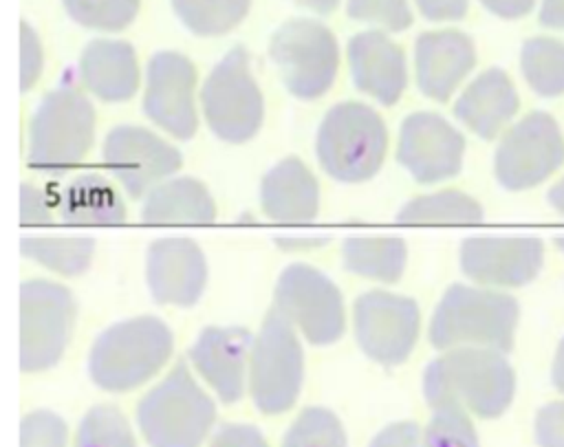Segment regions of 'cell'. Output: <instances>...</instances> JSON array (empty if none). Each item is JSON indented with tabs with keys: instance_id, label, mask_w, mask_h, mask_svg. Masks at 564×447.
Here are the masks:
<instances>
[{
	"instance_id": "cell-1",
	"label": "cell",
	"mask_w": 564,
	"mask_h": 447,
	"mask_svg": "<svg viewBox=\"0 0 564 447\" xmlns=\"http://www.w3.org/2000/svg\"><path fill=\"white\" fill-rule=\"evenodd\" d=\"M516 394V372L505 352L494 348L460 346L443 350L423 372L427 405L456 401L480 418L505 414Z\"/></svg>"
},
{
	"instance_id": "cell-2",
	"label": "cell",
	"mask_w": 564,
	"mask_h": 447,
	"mask_svg": "<svg viewBox=\"0 0 564 447\" xmlns=\"http://www.w3.org/2000/svg\"><path fill=\"white\" fill-rule=\"evenodd\" d=\"M518 319L513 295L480 284H452L432 313L427 337L436 350L478 346L509 352Z\"/></svg>"
},
{
	"instance_id": "cell-3",
	"label": "cell",
	"mask_w": 564,
	"mask_h": 447,
	"mask_svg": "<svg viewBox=\"0 0 564 447\" xmlns=\"http://www.w3.org/2000/svg\"><path fill=\"white\" fill-rule=\"evenodd\" d=\"M174 335L170 326L141 315L101 330L88 352V374L106 392H128L150 381L172 357Z\"/></svg>"
},
{
	"instance_id": "cell-4",
	"label": "cell",
	"mask_w": 564,
	"mask_h": 447,
	"mask_svg": "<svg viewBox=\"0 0 564 447\" xmlns=\"http://www.w3.org/2000/svg\"><path fill=\"white\" fill-rule=\"evenodd\" d=\"M216 421V405L189 368L178 361L137 405V425L150 447H200Z\"/></svg>"
},
{
	"instance_id": "cell-5",
	"label": "cell",
	"mask_w": 564,
	"mask_h": 447,
	"mask_svg": "<svg viewBox=\"0 0 564 447\" xmlns=\"http://www.w3.org/2000/svg\"><path fill=\"white\" fill-rule=\"evenodd\" d=\"M322 170L341 183L372 178L388 154V128L381 115L361 101L335 103L315 137Z\"/></svg>"
},
{
	"instance_id": "cell-6",
	"label": "cell",
	"mask_w": 564,
	"mask_h": 447,
	"mask_svg": "<svg viewBox=\"0 0 564 447\" xmlns=\"http://www.w3.org/2000/svg\"><path fill=\"white\" fill-rule=\"evenodd\" d=\"M95 108L82 90H48L29 121V165L44 174L77 167L95 141Z\"/></svg>"
},
{
	"instance_id": "cell-7",
	"label": "cell",
	"mask_w": 564,
	"mask_h": 447,
	"mask_svg": "<svg viewBox=\"0 0 564 447\" xmlns=\"http://www.w3.org/2000/svg\"><path fill=\"white\" fill-rule=\"evenodd\" d=\"M198 101L207 128L220 141L245 143L258 134L264 121V97L242 46H234L212 68Z\"/></svg>"
},
{
	"instance_id": "cell-8",
	"label": "cell",
	"mask_w": 564,
	"mask_h": 447,
	"mask_svg": "<svg viewBox=\"0 0 564 447\" xmlns=\"http://www.w3.org/2000/svg\"><path fill=\"white\" fill-rule=\"evenodd\" d=\"M304 381V350L297 330L275 308L267 313L249 355V394L262 414L293 407Z\"/></svg>"
},
{
	"instance_id": "cell-9",
	"label": "cell",
	"mask_w": 564,
	"mask_h": 447,
	"mask_svg": "<svg viewBox=\"0 0 564 447\" xmlns=\"http://www.w3.org/2000/svg\"><path fill=\"white\" fill-rule=\"evenodd\" d=\"M284 88L304 101L326 95L337 77L339 48L330 29L313 18L284 22L269 42Z\"/></svg>"
},
{
	"instance_id": "cell-10",
	"label": "cell",
	"mask_w": 564,
	"mask_h": 447,
	"mask_svg": "<svg viewBox=\"0 0 564 447\" xmlns=\"http://www.w3.org/2000/svg\"><path fill=\"white\" fill-rule=\"evenodd\" d=\"M273 308L313 346L335 344L346 330L341 291L326 273L304 262H293L280 273Z\"/></svg>"
},
{
	"instance_id": "cell-11",
	"label": "cell",
	"mask_w": 564,
	"mask_h": 447,
	"mask_svg": "<svg viewBox=\"0 0 564 447\" xmlns=\"http://www.w3.org/2000/svg\"><path fill=\"white\" fill-rule=\"evenodd\" d=\"M73 293L51 280H26L20 286V368L42 372L53 368L73 332Z\"/></svg>"
},
{
	"instance_id": "cell-12",
	"label": "cell",
	"mask_w": 564,
	"mask_h": 447,
	"mask_svg": "<svg viewBox=\"0 0 564 447\" xmlns=\"http://www.w3.org/2000/svg\"><path fill=\"white\" fill-rule=\"evenodd\" d=\"M562 163L564 137L557 121L544 110H533L502 132L494 174L505 189L522 192L544 183Z\"/></svg>"
},
{
	"instance_id": "cell-13",
	"label": "cell",
	"mask_w": 564,
	"mask_h": 447,
	"mask_svg": "<svg viewBox=\"0 0 564 447\" xmlns=\"http://www.w3.org/2000/svg\"><path fill=\"white\" fill-rule=\"evenodd\" d=\"M352 328L366 357L381 366L403 363L421 332L419 304L390 291H366L355 299Z\"/></svg>"
},
{
	"instance_id": "cell-14",
	"label": "cell",
	"mask_w": 564,
	"mask_h": 447,
	"mask_svg": "<svg viewBox=\"0 0 564 447\" xmlns=\"http://www.w3.org/2000/svg\"><path fill=\"white\" fill-rule=\"evenodd\" d=\"M106 170L132 198H141L159 183L172 178L183 156L178 148L143 126H117L101 145Z\"/></svg>"
},
{
	"instance_id": "cell-15",
	"label": "cell",
	"mask_w": 564,
	"mask_h": 447,
	"mask_svg": "<svg viewBox=\"0 0 564 447\" xmlns=\"http://www.w3.org/2000/svg\"><path fill=\"white\" fill-rule=\"evenodd\" d=\"M143 115L174 139L187 141L198 128L196 68L174 51H159L145 66Z\"/></svg>"
},
{
	"instance_id": "cell-16",
	"label": "cell",
	"mask_w": 564,
	"mask_h": 447,
	"mask_svg": "<svg viewBox=\"0 0 564 447\" xmlns=\"http://www.w3.org/2000/svg\"><path fill=\"white\" fill-rule=\"evenodd\" d=\"M465 137L438 112L419 110L399 128L397 161L421 185L454 178L463 167Z\"/></svg>"
},
{
	"instance_id": "cell-17",
	"label": "cell",
	"mask_w": 564,
	"mask_h": 447,
	"mask_svg": "<svg viewBox=\"0 0 564 447\" xmlns=\"http://www.w3.org/2000/svg\"><path fill=\"white\" fill-rule=\"evenodd\" d=\"M458 262L480 286L516 288L538 277L544 244L538 236H471L463 240Z\"/></svg>"
},
{
	"instance_id": "cell-18",
	"label": "cell",
	"mask_w": 564,
	"mask_h": 447,
	"mask_svg": "<svg viewBox=\"0 0 564 447\" xmlns=\"http://www.w3.org/2000/svg\"><path fill=\"white\" fill-rule=\"evenodd\" d=\"M145 280L154 302L192 306L200 299L207 284L205 253L192 238H159L145 253Z\"/></svg>"
},
{
	"instance_id": "cell-19",
	"label": "cell",
	"mask_w": 564,
	"mask_h": 447,
	"mask_svg": "<svg viewBox=\"0 0 564 447\" xmlns=\"http://www.w3.org/2000/svg\"><path fill=\"white\" fill-rule=\"evenodd\" d=\"M253 337L242 326H207L189 348V361L223 403L242 399Z\"/></svg>"
},
{
	"instance_id": "cell-20",
	"label": "cell",
	"mask_w": 564,
	"mask_h": 447,
	"mask_svg": "<svg viewBox=\"0 0 564 447\" xmlns=\"http://www.w3.org/2000/svg\"><path fill=\"white\" fill-rule=\"evenodd\" d=\"M476 66V46L469 35L443 29L425 31L414 44V75L419 90L434 99L447 101Z\"/></svg>"
},
{
	"instance_id": "cell-21",
	"label": "cell",
	"mask_w": 564,
	"mask_h": 447,
	"mask_svg": "<svg viewBox=\"0 0 564 447\" xmlns=\"http://www.w3.org/2000/svg\"><path fill=\"white\" fill-rule=\"evenodd\" d=\"M348 66L352 84L381 106L397 103L408 86L405 53L383 31L350 37Z\"/></svg>"
},
{
	"instance_id": "cell-22",
	"label": "cell",
	"mask_w": 564,
	"mask_h": 447,
	"mask_svg": "<svg viewBox=\"0 0 564 447\" xmlns=\"http://www.w3.org/2000/svg\"><path fill=\"white\" fill-rule=\"evenodd\" d=\"M520 108L518 90L502 68H487L476 75L454 101V117L476 137L496 139Z\"/></svg>"
},
{
	"instance_id": "cell-23",
	"label": "cell",
	"mask_w": 564,
	"mask_h": 447,
	"mask_svg": "<svg viewBox=\"0 0 564 447\" xmlns=\"http://www.w3.org/2000/svg\"><path fill=\"white\" fill-rule=\"evenodd\" d=\"M79 79L101 101L119 103L137 95L141 70L137 53L126 40H93L79 55Z\"/></svg>"
},
{
	"instance_id": "cell-24",
	"label": "cell",
	"mask_w": 564,
	"mask_h": 447,
	"mask_svg": "<svg viewBox=\"0 0 564 447\" xmlns=\"http://www.w3.org/2000/svg\"><path fill=\"white\" fill-rule=\"evenodd\" d=\"M260 207L275 222H308L319 211V185L304 161L286 156L260 183Z\"/></svg>"
},
{
	"instance_id": "cell-25",
	"label": "cell",
	"mask_w": 564,
	"mask_h": 447,
	"mask_svg": "<svg viewBox=\"0 0 564 447\" xmlns=\"http://www.w3.org/2000/svg\"><path fill=\"white\" fill-rule=\"evenodd\" d=\"M216 218L209 189L192 176H172L143 196L141 220L154 225H205Z\"/></svg>"
},
{
	"instance_id": "cell-26",
	"label": "cell",
	"mask_w": 564,
	"mask_h": 447,
	"mask_svg": "<svg viewBox=\"0 0 564 447\" xmlns=\"http://www.w3.org/2000/svg\"><path fill=\"white\" fill-rule=\"evenodd\" d=\"M57 209L66 222L77 225H115L126 220V203L117 187L93 172L73 178L64 187Z\"/></svg>"
},
{
	"instance_id": "cell-27",
	"label": "cell",
	"mask_w": 564,
	"mask_h": 447,
	"mask_svg": "<svg viewBox=\"0 0 564 447\" xmlns=\"http://www.w3.org/2000/svg\"><path fill=\"white\" fill-rule=\"evenodd\" d=\"M341 262L346 271L392 284L408 262V249L399 236H350L341 244Z\"/></svg>"
},
{
	"instance_id": "cell-28",
	"label": "cell",
	"mask_w": 564,
	"mask_h": 447,
	"mask_svg": "<svg viewBox=\"0 0 564 447\" xmlns=\"http://www.w3.org/2000/svg\"><path fill=\"white\" fill-rule=\"evenodd\" d=\"M485 218L482 205L465 192L443 189L434 194H423L408 200L399 214V222L410 225H460L480 222Z\"/></svg>"
},
{
	"instance_id": "cell-29",
	"label": "cell",
	"mask_w": 564,
	"mask_h": 447,
	"mask_svg": "<svg viewBox=\"0 0 564 447\" xmlns=\"http://www.w3.org/2000/svg\"><path fill=\"white\" fill-rule=\"evenodd\" d=\"M24 258L59 275H79L90 266L95 240L88 236H29L22 238Z\"/></svg>"
},
{
	"instance_id": "cell-30",
	"label": "cell",
	"mask_w": 564,
	"mask_h": 447,
	"mask_svg": "<svg viewBox=\"0 0 564 447\" xmlns=\"http://www.w3.org/2000/svg\"><path fill=\"white\" fill-rule=\"evenodd\" d=\"M520 70L540 97L564 95V42L546 35L529 37L520 48Z\"/></svg>"
},
{
	"instance_id": "cell-31",
	"label": "cell",
	"mask_w": 564,
	"mask_h": 447,
	"mask_svg": "<svg viewBox=\"0 0 564 447\" xmlns=\"http://www.w3.org/2000/svg\"><path fill=\"white\" fill-rule=\"evenodd\" d=\"M251 0H172L176 18L203 37L223 35L245 20Z\"/></svg>"
},
{
	"instance_id": "cell-32",
	"label": "cell",
	"mask_w": 564,
	"mask_h": 447,
	"mask_svg": "<svg viewBox=\"0 0 564 447\" xmlns=\"http://www.w3.org/2000/svg\"><path fill=\"white\" fill-rule=\"evenodd\" d=\"M421 447H480L469 412L456 401L432 405V418L423 429Z\"/></svg>"
},
{
	"instance_id": "cell-33",
	"label": "cell",
	"mask_w": 564,
	"mask_h": 447,
	"mask_svg": "<svg viewBox=\"0 0 564 447\" xmlns=\"http://www.w3.org/2000/svg\"><path fill=\"white\" fill-rule=\"evenodd\" d=\"M280 447H348L341 421L326 407H304Z\"/></svg>"
},
{
	"instance_id": "cell-34",
	"label": "cell",
	"mask_w": 564,
	"mask_h": 447,
	"mask_svg": "<svg viewBox=\"0 0 564 447\" xmlns=\"http://www.w3.org/2000/svg\"><path fill=\"white\" fill-rule=\"evenodd\" d=\"M73 447H137V440L117 407L95 405L79 421Z\"/></svg>"
},
{
	"instance_id": "cell-35",
	"label": "cell",
	"mask_w": 564,
	"mask_h": 447,
	"mask_svg": "<svg viewBox=\"0 0 564 447\" xmlns=\"http://www.w3.org/2000/svg\"><path fill=\"white\" fill-rule=\"evenodd\" d=\"M66 13L95 31H121L139 11L141 0H62Z\"/></svg>"
},
{
	"instance_id": "cell-36",
	"label": "cell",
	"mask_w": 564,
	"mask_h": 447,
	"mask_svg": "<svg viewBox=\"0 0 564 447\" xmlns=\"http://www.w3.org/2000/svg\"><path fill=\"white\" fill-rule=\"evenodd\" d=\"M348 18L377 24L388 31H403L412 24L408 0H348Z\"/></svg>"
},
{
	"instance_id": "cell-37",
	"label": "cell",
	"mask_w": 564,
	"mask_h": 447,
	"mask_svg": "<svg viewBox=\"0 0 564 447\" xmlns=\"http://www.w3.org/2000/svg\"><path fill=\"white\" fill-rule=\"evenodd\" d=\"M68 427L64 418L48 410H35L22 418L20 447H66Z\"/></svg>"
},
{
	"instance_id": "cell-38",
	"label": "cell",
	"mask_w": 564,
	"mask_h": 447,
	"mask_svg": "<svg viewBox=\"0 0 564 447\" xmlns=\"http://www.w3.org/2000/svg\"><path fill=\"white\" fill-rule=\"evenodd\" d=\"M44 66V53L37 33L22 22L20 31V90L26 92L40 79Z\"/></svg>"
},
{
	"instance_id": "cell-39",
	"label": "cell",
	"mask_w": 564,
	"mask_h": 447,
	"mask_svg": "<svg viewBox=\"0 0 564 447\" xmlns=\"http://www.w3.org/2000/svg\"><path fill=\"white\" fill-rule=\"evenodd\" d=\"M533 432L538 447H564V401L542 405L535 414Z\"/></svg>"
},
{
	"instance_id": "cell-40",
	"label": "cell",
	"mask_w": 564,
	"mask_h": 447,
	"mask_svg": "<svg viewBox=\"0 0 564 447\" xmlns=\"http://www.w3.org/2000/svg\"><path fill=\"white\" fill-rule=\"evenodd\" d=\"M55 198L46 194L42 187L22 183L20 187V220L22 225H40L53 218Z\"/></svg>"
},
{
	"instance_id": "cell-41",
	"label": "cell",
	"mask_w": 564,
	"mask_h": 447,
	"mask_svg": "<svg viewBox=\"0 0 564 447\" xmlns=\"http://www.w3.org/2000/svg\"><path fill=\"white\" fill-rule=\"evenodd\" d=\"M207 447H269L262 432L253 425L229 423L223 425Z\"/></svg>"
},
{
	"instance_id": "cell-42",
	"label": "cell",
	"mask_w": 564,
	"mask_h": 447,
	"mask_svg": "<svg viewBox=\"0 0 564 447\" xmlns=\"http://www.w3.org/2000/svg\"><path fill=\"white\" fill-rule=\"evenodd\" d=\"M368 447H421V429L414 421H399L383 427Z\"/></svg>"
},
{
	"instance_id": "cell-43",
	"label": "cell",
	"mask_w": 564,
	"mask_h": 447,
	"mask_svg": "<svg viewBox=\"0 0 564 447\" xmlns=\"http://www.w3.org/2000/svg\"><path fill=\"white\" fill-rule=\"evenodd\" d=\"M419 11L434 22L460 20L467 13L469 0H416Z\"/></svg>"
},
{
	"instance_id": "cell-44",
	"label": "cell",
	"mask_w": 564,
	"mask_h": 447,
	"mask_svg": "<svg viewBox=\"0 0 564 447\" xmlns=\"http://www.w3.org/2000/svg\"><path fill=\"white\" fill-rule=\"evenodd\" d=\"M480 2L487 11H491L498 18H505V20L522 18L535 4V0H480Z\"/></svg>"
},
{
	"instance_id": "cell-45",
	"label": "cell",
	"mask_w": 564,
	"mask_h": 447,
	"mask_svg": "<svg viewBox=\"0 0 564 447\" xmlns=\"http://www.w3.org/2000/svg\"><path fill=\"white\" fill-rule=\"evenodd\" d=\"M540 24L546 29H564V0H542Z\"/></svg>"
},
{
	"instance_id": "cell-46",
	"label": "cell",
	"mask_w": 564,
	"mask_h": 447,
	"mask_svg": "<svg viewBox=\"0 0 564 447\" xmlns=\"http://www.w3.org/2000/svg\"><path fill=\"white\" fill-rule=\"evenodd\" d=\"M551 381L555 385V390H560L564 394V337L557 344L555 357H553V366H551Z\"/></svg>"
},
{
	"instance_id": "cell-47",
	"label": "cell",
	"mask_w": 564,
	"mask_h": 447,
	"mask_svg": "<svg viewBox=\"0 0 564 447\" xmlns=\"http://www.w3.org/2000/svg\"><path fill=\"white\" fill-rule=\"evenodd\" d=\"M546 200L560 216H564V176L549 189Z\"/></svg>"
},
{
	"instance_id": "cell-48",
	"label": "cell",
	"mask_w": 564,
	"mask_h": 447,
	"mask_svg": "<svg viewBox=\"0 0 564 447\" xmlns=\"http://www.w3.org/2000/svg\"><path fill=\"white\" fill-rule=\"evenodd\" d=\"M295 2H297L300 7L313 11V13H319V15L330 13V11L339 4V0H295Z\"/></svg>"
},
{
	"instance_id": "cell-49",
	"label": "cell",
	"mask_w": 564,
	"mask_h": 447,
	"mask_svg": "<svg viewBox=\"0 0 564 447\" xmlns=\"http://www.w3.org/2000/svg\"><path fill=\"white\" fill-rule=\"evenodd\" d=\"M553 242H555V247L564 253V236H555V238H553Z\"/></svg>"
}]
</instances>
